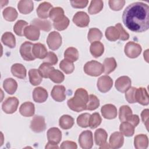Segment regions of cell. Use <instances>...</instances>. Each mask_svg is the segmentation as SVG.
Wrapping results in <instances>:
<instances>
[{
    "instance_id": "obj_15",
    "label": "cell",
    "mask_w": 149,
    "mask_h": 149,
    "mask_svg": "<svg viewBox=\"0 0 149 149\" xmlns=\"http://www.w3.org/2000/svg\"><path fill=\"white\" fill-rule=\"evenodd\" d=\"M65 87L62 85L55 86L51 93L52 98L57 102H62L66 98Z\"/></svg>"
},
{
    "instance_id": "obj_6",
    "label": "cell",
    "mask_w": 149,
    "mask_h": 149,
    "mask_svg": "<svg viewBox=\"0 0 149 149\" xmlns=\"http://www.w3.org/2000/svg\"><path fill=\"white\" fill-rule=\"evenodd\" d=\"M79 143L81 148L90 149L93 146V133L90 130H85L81 133L79 137Z\"/></svg>"
},
{
    "instance_id": "obj_53",
    "label": "cell",
    "mask_w": 149,
    "mask_h": 149,
    "mask_svg": "<svg viewBox=\"0 0 149 149\" xmlns=\"http://www.w3.org/2000/svg\"><path fill=\"white\" fill-rule=\"evenodd\" d=\"M58 61V57L55 53L53 52H48L46 57L44 59V62H46L51 65H54L57 63Z\"/></svg>"
},
{
    "instance_id": "obj_50",
    "label": "cell",
    "mask_w": 149,
    "mask_h": 149,
    "mask_svg": "<svg viewBox=\"0 0 149 149\" xmlns=\"http://www.w3.org/2000/svg\"><path fill=\"white\" fill-rule=\"evenodd\" d=\"M110 8L115 11L121 10L125 5V1L124 0H109L108 1Z\"/></svg>"
},
{
    "instance_id": "obj_46",
    "label": "cell",
    "mask_w": 149,
    "mask_h": 149,
    "mask_svg": "<svg viewBox=\"0 0 149 149\" xmlns=\"http://www.w3.org/2000/svg\"><path fill=\"white\" fill-rule=\"evenodd\" d=\"M100 106L99 99L94 94L88 95V100L87 103V109L93 111L96 109Z\"/></svg>"
},
{
    "instance_id": "obj_32",
    "label": "cell",
    "mask_w": 149,
    "mask_h": 149,
    "mask_svg": "<svg viewBox=\"0 0 149 149\" xmlns=\"http://www.w3.org/2000/svg\"><path fill=\"white\" fill-rule=\"evenodd\" d=\"M64 10L61 7L53 8L49 12V17L55 22H58L64 17Z\"/></svg>"
},
{
    "instance_id": "obj_7",
    "label": "cell",
    "mask_w": 149,
    "mask_h": 149,
    "mask_svg": "<svg viewBox=\"0 0 149 149\" xmlns=\"http://www.w3.org/2000/svg\"><path fill=\"white\" fill-rule=\"evenodd\" d=\"M33 45V43L29 41H25L21 45L20 47V54L24 60L32 61L36 59L32 51Z\"/></svg>"
},
{
    "instance_id": "obj_43",
    "label": "cell",
    "mask_w": 149,
    "mask_h": 149,
    "mask_svg": "<svg viewBox=\"0 0 149 149\" xmlns=\"http://www.w3.org/2000/svg\"><path fill=\"white\" fill-rule=\"evenodd\" d=\"M28 23L23 20H18L13 26V31L15 34L19 36H24V30L27 26Z\"/></svg>"
},
{
    "instance_id": "obj_54",
    "label": "cell",
    "mask_w": 149,
    "mask_h": 149,
    "mask_svg": "<svg viewBox=\"0 0 149 149\" xmlns=\"http://www.w3.org/2000/svg\"><path fill=\"white\" fill-rule=\"evenodd\" d=\"M88 3V1L87 0L84 1H71L70 3L72 7L74 8H84L86 7Z\"/></svg>"
},
{
    "instance_id": "obj_20",
    "label": "cell",
    "mask_w": 149,
    "mask_h": 149,
    "mask_svg": "<svg viewBox=\"0 0 149 149\" xmlns=\"http://www.w3.org/2000/svg\"><path fill=\"white\" fill-rule=\"evenodd\" d=\"M24 34L26 38L31 41H37L39 39L40 32L36 26L30 24L26 27Z\"/></svg>"
},
{
    "instance_id": "obj_8",
    "label": "cell",
    "mask_w": 149,
    "mask_h": 149,
    "mask_svg": "<svg viewBox=\"0 0 149 149\" xmlns=\"http://www.w3.org/2000/svg\"><path fill=\"white\" fill-rule=\"evenodd\" d=\"M19 103V100L16 97H8L2 103V109L6 113H13L17 110Z\"/></svg>"
},
{
    "instance_id": "obj_51",
    "label": "cell",
    "mask_w": 149,
    "mask_h": 149,
    "mask_svg": "<svg viewBox=\"0 0 149 149\" xmlns=\"http://www.w3.org/2000/svg\"><path fill=\"white\" fill-rule=\"evenodd\" d=\"M136 87H130L125 93V98L126 101L130 104L136 103V100H135V93L136 90Z\"/></svg>"
},
{
    "instance_id": "obj_24",
    "label": "cell",
    "mask_w": 149,
    "mask_h": 149,
    "mask_svg": "<svg viewBox=\"0 0 149 149\" xmlns=\"http://www.w3.org/2000/svg\"><path fill=\"white\" fill-rule=\"evenodd\" d=\"M107 137L108 134L103 129H98L94 132V141L97 146L101 147L106 144Z\"/></svg>"
},
{
    "instance_id": "obj_49",
    "label": "cell",
    "mask_w": 149,
    "mask_h": 149,
    "mask_svg": "<svg viewBox=\"0 0 149 149\" xmlns=\"http://www.w3.org/2000/svg\"><path fill=\"white\" fill-rule=\"evenodd\" d=\"M70 23L69 19L66 17L64 16V17L58 22L53 23V26L54 29L58 31H62L65 30L69 26Z\"/></svg>"
},
{
    "instance_id": "obj_52",
    "label": "cell",
    "mask_w": 149,
    "mask_h": 149,
    "mask_svg": "<svg viewBox=\"0 0 149 149\" xmlns=\"http://www.w3.org/2000/svg\"><path fill=\"white\" fill-rule=\"evenodd\" d=\"M118 30L119 33V40L122 41H126L129 38V34L126 31V30L123 29L122 25L118 23L115 26Z\"/></svg>"
},
{
    "instance_id": "obj_22",
    "label": "cell",
    "mask_w": 149,
    "mask_h": 149,
    "mask_svg": "<svg viewBox=\"0 0 149 149\" xmlns=\"http://www.w3.org/2000/svg\"><path fill=\"white\" fill-rule=\"evenodd\" d=\"M20 114L25 117H30L34 115L35 112V107L31 102H25L22 104L19 108Z\"/></svg>"
},
{
    "instance_id": "obj_33",
    "label": "cell",
    "mask_w": 149,
    "mask_h": 149,
    "mask_svg": "<svg viewBox=\"0 0 149 149\" xmlns=\"http://www.w3.org/2000/svg\"><path fill=\"white\" fill-rule=\"evenodd\" d=\"M29 80L33 86L39 85L42 80V77L40 74L38 70L36 69H31L29 71Z\"/></svg>"
},
{
    "instance_id": "obj_29",
    "label": "cell",
    "mask_w": 149,
    "mask_h": 149,
    "mask_svg": "<svg viewBox=\"0 0 149 149\" xmlns=\"http://www.w3.org/2000/svg\"><path fill=\"white\" fill-rule=\"evenodd\" d=\"M3 87L8 94H13L17 90V83L13 79L7 78L3 81Z\"/></svg>"
},
{
    "instance_id": "obj_40",
    "label": "cell",
    "mask_w": 149,
    "mask_h": 149,
    "mask_svg": "<svg viewBox=\"0 0 149 149\" xmlns=\"http://www.w3.org/2000/svg\"><path fill=\"white\" fill-rule=\"evenodd\" d=\"M65 59L72 62L76 61L79 58V52L76 48L74 47L68 48L64 52Z\"/></svg>"
},
{
    "instance_id": "obj_48",
    "label": "cell",
    "mask_w": 149,
    "mask_h": 149,
    "mask_svg": "<svg viewBox=\"0 0 149 149\" xmlns=\"http://www.w3.org/2000/svg\"><path fill=\"white\" fill-rule=\"evenodd\" d=\"M102 119L99 113L95 112L90 116L89 126L91 129H95L100 125Z\"/></svg>"
},
{
    "instance_id": "obj_12",
    "label": "cell",
    "mask_w": 149,
    "mask_h": 149,
    "mask_svg": "<svg viewBox=\"0 0 149 149\" xmlns=\"http://www.w3.org/2000/svg\"><path fill=\"white\" fill-rule=\"evenodd\" d=\"M131 79L128 76H123L116 79L115 86L118 91L125 93L131 87Z\"/></svg>"
},
{
    "instance_id": "obj_23",
    "label": "cell",
    "mask_w": 149,
    "mask_h": 149,
    "mask_svg": "<svg viewBox=\"0 0 149 149\" xmlns=\"http://www.w3.org/2000/svg\"><path fill=\"white\" fill-rule=\"evenodd\" d=\"M19 11L24 15L31 13L34 8L33 2L31 0H22L17 4Z\"/></svg>"
},
{
    "instance_id": "obj_11",
    "label": "cell",
    "mask_w": 149,
    "mask_h": 149,
    "mask_svg": "<svg viewBox=\"0 0 149 149\" xmlns=\"http://www.w3.org/2000/svg\"><path fill=\"white\" fill-rule=\"evenodd\" d=\"M73 22L78 27H86L89 24L90 17L86 12L79 11L74 15Z\"/></svg>"
},
{
    "instance_id": "obj_16",
    "label": "cell",
    "mask_w": 149,
    "mask_h": 149,
    "mask_svg": "<svg viewBox=\"0 0 149 149\" xmlns=\"http://www.w3.org/2000/svg\"><path fill=\"white\" fill-rule=\"evenodd\" d=\"M47 139L48 142L58 144L62 139V132L57 127H51L47 131Z\"/></svg>"
},
{
    "instance_id": "obj_47",
    "label": "cell",
    "mask_w": 149,
    "mask_h": 149,
    "mask_svg": "<svg viewBox=\"0 0 149 149\" xmlns=\"http://www.w3.org/2000/svg\"><path fill=\"white\" fill-rule=\"evenodd\" d=\"M91 115L88 113H84L80 115L77 118V123L81 127H87L89 126L90 118Z\"/></svg>"
},
{
    "instance_id": "obj_21",
    "label": "cell",
    "mask_w": 149,
    "mask_h": 149,
    "mask_svg": "<svg viewBox=\"0 0 149 149\" xmlns=\"http://www.w3.org/2000/svg\"><path fill=\"white\" fill-rule=\"evenodd\" d=\"M32 51L34 57L38 59H44L48 54L47 49L45 45L39 42L34 44Z\"/></svg>"
},
{
    "instance_id": "obj_38",
    "label": "cell",
    "mask_w": 149,
    "mask_h": 149,
    "mask_svg": "<svg viewBox=\"0 0 149 149\" xmlns=\"http://www.w3.org/2000/svg\"><path fill=\"white\" fill-rule=\"evenodd\" d=\"M102 37V33L97 28H91L89 30L87 38L91 43L94 41H99Z\"/></svg>"
},
{
    "instance_id": "obj_4",
    "label": "cell",
    "mask_w": 149,
    "mask_h": 149,
    "mask_svg": "<svg viewBox=\"0 0 149 149\" xmlns=\"http://www.w3.org/2000/svg\"><path fill=\"white\" fill-rule=\"evenodd\" d=\"M142 51L140 44L133 41L128 42L125 46L124 52L125 55L130 58H136L138 57Z\"/></svg>"
},
{
    "instance_id": "obj_25",
    "label": "cell",
    "mask_w": 149,
    "mask_h": 149,
    "mask_svg": "<svg viewBox=\"0 0 149 149\" xmlns=\"http://www.w3.org/2000/svg\"><path fill=\"white\" fill-rule=\"evenodd\" d=\"M134 145L136 149H146L148 146V139L146 134H140L135 136Z\"/></svg>"
},
{
    "instance_id": "obj_17",
    "label": "cell",
    "mask_w": 149,
    "mask_h": 149,
    "mask_svg": "<svg viewBox=\"0 0 149 149\" xmlns=\"http://www.w3.org/2000/svg\"><path fill=\"white\" fill-rule=\"evenodd\" d=\"M47 91L42 87L35 88L33 91V100L37 103L44 102L48 98Z\"/></svg>"
},
{
    "instance_id": "obj_2",
    "label": "cell",
    "mask_w": 149,
    "mask_h": 149,
    "mask_svg": "<svg viewBox=\"0 0 149 149\" xmlns=\"http://www.w3.org/2000/svg\"><path fill=\"white\" fill-rule=\"evenodd\" d=\"M88 100L87 91L83 88H80L76 90L74 97L68 100L67 104L71 110L79 112L87 109Z\"/></svg>"
},
{
    "instance_id": "obj_26",
    "label": "cell",
    "mask_w": 149,
    "mask_h": 149,
    "mask_svg": "<svg viewBox=\"0 0 149 149\" xmlns=\"http://www.w3.org/2000/svg\"><path fill=\"white\" fill-rule=\"evenodd\" d=\"M12 74L20 79H24L26 77V69L21 63H15L11 67Z\"/></svg>"
},
{
    "instance_id": "obj_10",
    "label": "cell",
    "mask_w": 149,
    "mask_h": 149,
    "mask_svg": "<svg viewBox=\"0 0 149 149\" xmlns=\"http://www.w3.org/2000/svg\"><path fill=\"white\" fill-rule=\"evenodd\" d=\"M97 88L98 90L105 93L110 90L113 86V80L108 75H104L100 77L97 81Z\"/></svg>"
},
{
    "instance_id": "obj_19",
    "label": "cell",
    "mask_w": 149,
    "mask_h": 149,
    "mask_svg": "<svg viewBox=\"0 0 149 149\" xmlns=\"http://www.w3.org/2000/svg\"><path fill=\"white\" fill-rule=\"evenodd\" d=\"M135 100L136 102H138L142 105H147L148 104V95L145 88L139 87L136 88L135 93Z\"/></svg>"
},
{
    "instance_id": "obj_3",
    "label": "cell",
    "mask_w": 149,
    "mask_h": 149,
    "mask_svg": "<svg viewBox=\"0 0 149 149\" xmlns=\"http://www.w3.org/2000/svg\"><path fill=\"white\" fill-rule=\"evenodd\" d=\"M84 71L89 76L97 77L104 72V66L102 64L97 61H90L84 65Z\"/></svg>"
},
{
    "instance_id": "obj_30",
    "label": "cell",
    "mask_w": 149,
    "mask_h": 149,
    "mask_svg": "<svg viewBox=\"0 0 149 149\" xmlns=\"http://www.w3.org/2000/svg\"><path fill=\"white\" fill-rule=\"evenodd\" d=\"M2 42L10 48H13L16 46V38L11 32L4 33L1 37Z\"/></svg>"
},
{
    "instance_id": "obj_5",
    "label": "cell",
    "mask_w": 149,
    "mask_h": 149,
    "mask_svg": "<svg viewBox=\"0 0 149 149\" xmlns=\"http://www.w3.org/2000/svg\"><path fill=\"white\" fill-rule=\"evenodd\" d=\"M62 41L61 34L55 31L51 32L48 34L47 39V45L51 50L58 49L62 45Z\"/></svg>"
},
{
    "instance_id": "obj_34",
    "label": "cell",
    "mask_w": 149,
    "mask_h": 149,
    "mask_svg": "<svg viewBox=\"0 0 149 149\" xmlns=\"http://www.w3.org/2000/svg\"><path fill=\"white\" fill-rule=\"evenodd\" d=\"M59 125L63 129H69L74 125V119L70 115H63L59 118Z\"/></svg>"
},
{
    "instance_id": "obj_42",
    "label": "cell",
    "mask_w": 149,
    "mask_h": 149,
    "mask_svg": "<svg viewBox=\"0 0 149 149\" xmlns=\"http://www.w3.org/2000/svg\"><path fill=\"white\" fill-rule=\"evenodd\" d=\"M59 68L66 74H70L74 70V65H73V63L66 59L61 61L59 63Z\"/></svg>"
},
{
    "instance_id": "obj_35",
    "label": "cell",
    "mask_w": 149,
    "mask_h": 149,
    "mask_svg": "<svg viewBox=\"0 0 149 149\" xmlns=\"http://www.w3.org/2000/svg\"><path fill=\"white\" fill-rule=\"evenodd\" d=\"M120 132L126 137H130L134 134V127L129 122L125 121L120 125Z\"/></svg>"
},
{
    "instance_id": "obj_13",
    "label": "cell",
    "mask_w": 149,
    "mask_h": 149,
    "mask_svg": "<svg viewBox=\"0 0 149 149\" xmlns=\"http://www.w3.org/2000/svg\"><path fill=\"white\" fill-rule=\"evenodd\" d=\"M109 146L112 148H119L122 147L124 143L123 134L120 132H113L109 138Z\"/></svg>"
},
{
    "instance_id": "obj_36",
    "label": "cell",
    "mask_w": 149,
    "mask_h": 149,
    "mask_svg": "<svg viewBox=\"0 0 149 149\" xmlns=\"http://www.w3.org/2000/svg\"><path fill=\"white\" fill-rule=\"evenodd\" d=\"M2 15L4 19L9 22L15 21L18 16L17 10L13 7H8L5 8L2 12Z\"/></svg>"
},
{
    "instance_id": "obj_44",
    "label": "cell",
    "mask_w": 149,
    "mask_h": 149,
    "mask_svg": "<svg viewBox=\"0 0 149 149\" xmlns=\"http://www.w3.org/2000/svg\"><path fill=\"white\" fill-rule=\"evenodd\" d=\"M49 78L51 81L55 83H61L65 79V76L62 72L57 69H53L49 75Z\"/></svg>"
},
{
    "instance_id": "obj_58",
    "label": "cell",
    "mask_w": 149,
    "mask_h": 149,
    "mask_svg": "<svg viewBox=\"0 0 149 149\" xmlns=\"http://www.w3.org/2000/svg\"><path fill=\"white\" fill-rule=\"evenodd\" d=\"M58 148V147L57 146V144H54L52 143H51L49 142H48V143L47 144L46 146H45V148Z\"/></svg>"
},
{
    "instance_id": "obj_37",
    "label": "cell",
    "mask_w": 149,
    "mask_h": 149,
    "mask_svg": "<svg viewBox=\"0 0 149 149\" xmlns=\"http://www.w3.org/2000/svg\"><path fill=\"white\" fill-rule=\"evenodd\" d=\"M104 3L102 1H91L88 8V12L91 15H95L101 12L103 8Z\"/></svg>"
},
{
    "instance_id": "obj_27",
    "label": "cell",
    "mask_w": 149,
    "mask_h": 149,
    "mask_svg": "<svg viewBox=\"0 0 149 149\" xmlns=\"http://www.w3.org/2000/svg\"><path fill=\"white\" fill-rule=\"evenodd\" d=\"M31 24L36 26L39 30L44 31H49L52 29L51 23L48 20H42L35 18L31 22Z\"/></svg>"
},
{
    "instance_id": "obj_57",
    "label": "cell",
    "mask_w": 149,
    "mask_h": 149,
    "mask_svg": "<svg viewBox=\"0 0 149 149\" xmlns=\"http://www.w3.org/2000/svg\"><path fill=\"white\" fill-rule=\"evenodd\" d=\"M129 122H130L134 127H136L139 122H140V118L137 115H132L126 120Z\"/></svg>"
},
{
    "instance_id": "obj_1",
    "label": "cell",
    "mask_w": 149,
    "mask_h": 149,
    "mask_svg": "<svg viewBox=\"0 0 149 149\" xmlns=\"http://www.w3.org/2000/svg\"><path fill=\"white\" fill-rule=\"evenodd\" d=\"M125 26L136 33H142L149 28V6L147 4L137 2L129 5L122 14Z\"/></svg>"
},
{
    "instance_id": "obj_56",
    "label": "cell",
    "mask_w": 149,
    "mask_h": 149,
    "mask_svg": "<svg viewBox=\"0 0 149 149\" xmlns=\"http://www.w3.org/2000/svg\"><path fill=\"white\" fill-rule=\"evenodd\" d=\"M148 109H144L142 112L141 113V118L143 123L145 125L147 129L148 130Z\"/></svg>"
},
{
    "instance_id": "obj_31",
    "label": "cell",
    "mask_w": 149,
    "mask_h": 149,
    "mask_svg": "<svg viewBox=\"0 0 149 149\" xmlns=\"http://www.w3.org/2000/svg\"><path fill=\"white\" fill-rule=\"evenodd\" d=\"M104 72L105 74H108L114 71L117 67V63L114 58H105L103 63Z\"/></svg>"
},
{
    "instance_id": "obj_9",
    "label": "cell",
    "mask_w": 149,
    "mask_h": 149,
    "mask_svg": "<svg viewBox=\"0 0 149 149\" xmlns=\"http://www.w3.org/2000/svg\"><path fill=\"white\" fill-rule=\"evenodd\" d=\"M30 127L36 133H40L44 131L46 128L44 118L40 115L34 116L31 121Z\"/></svg>"
},
{
    "instance_id": "obj_28",
    "label": "cell",
    "mask_w": 149,
    "mask_h": 149,
    "mask_svg": "<svg viewBox=\"0 0 149 149\" xmlns=\"http://www.w3.org/2000/svg\"><path fill=\"white\" fill-rule=\"evenodd\" d=\"M90 51L91 55L95 58L101 56L104 52L103 44L100 41H94L92 42L90 47Z\"/></svg>"
},
{
    "instance_id": "obj_55",
    "label": "cell",
    "mask_w": 149,
    "mask_h": 149,
    "mask_svg": "<svg viewBox=\"0 0 149 149\" xmlns=\"http://www.w3.org/2000/svg\"><path fill=\"white\" fill-rule=\"evenodd\" d=\"M61 148L62 149H76L77 148V144L75 142L72 141H65L62 142L61 145Z\"/></svg>"
},
{
    "instance_id": "obj_41",
    "label": "cell",
    "mask_w": 149,
    "mask_h": 149,
    "mask_svg": "<svg viewBox=\"0 0 149 149\" xmlns=\"http://www.w3.org/2000/svg\"><path fill=\"white\" fill-rule=\"evenodd\" d=\"M132 115V110L128 105H122L119 111V118L122 122L126 121Z\"/></svg>"
},
{
    "instance_id": "obj_45",
    "label": "cell",
    "mask_w": 149,
    "mask_h": 149,
    "mask_svg": "<svg viewBox=\"0 0 149 149\" xmlns=\"http://www.w3.org/2000/svg\"><path fill=\"white\" fill-rule=\"evenodd\" d=\"M53 69H54V68L50 64L44 62L40 65L38 70L42 77L49 78V75Z\"/></svg>"
},
{
    "instance_id": "obj_18",
    "label": "cell",
    "mask_w": 149,
    "mask_h": 149,
    "mask_svg": "<svg viewBox=\"0 0 149 149\" xmlns=\"http://www.w3.org/2000/svg\"><path fill=\"white\" fill-rule=\"evenodd\" d=\"M53 8L52 5L48 2L41 3L37 9L38 16L42 19H46L49 17L50 10Z\"/></svg>"
},
{
    "instance_id": "obj_14",
    "label": "cell",
    "mask_w": 149,
    "mask_h": 149,
    "mask_svg": "<svg viewBox=\"0 0 149 149\" xmlns=\"http://www.w3.org/2000/svg\"><path fill=\"white\" fill-rule=\"evenodd\" d=\"M101 112L102 116L107 119H113L117 116V109L115 105L111 104L103 105Z\"/></svg>"
},
{
    "instance_id": "obj_39",
    "label": "cell",
    "mask_w": 149,
    "mask_h": 149,
    "mask_svg": "<svg viewBox=\"0 0 149 149\" xmlns=\"http://www.w3.org/2000/svg\"><path fill=\"white\" fill-rule=\"evenodd\" d=\"M105 37L110 41H115L119 38V33L114 26H110L105 30Z\"/></svg>"
}]
</instances>
